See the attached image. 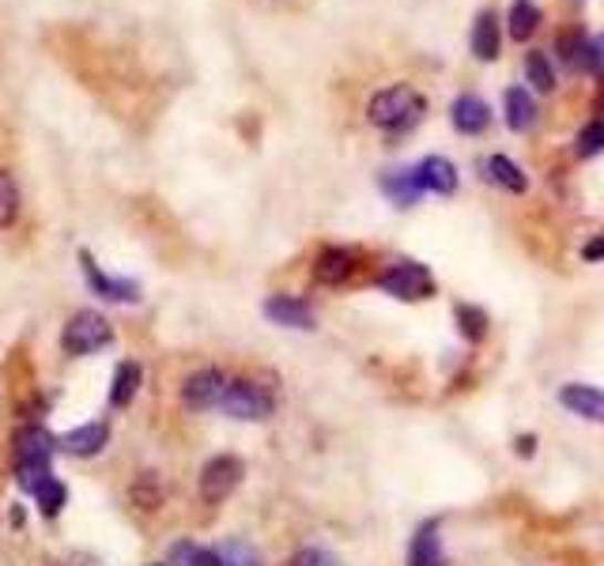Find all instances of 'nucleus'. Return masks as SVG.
<instances>
[{
    "label": "nucleus",
    "mask_w": 604,
    "mask_h": 566,
    "mask_svg": "<svg viewBox=\"0 0 604 566\" xmlns=\"http://www.w3.org/2000/svg\"><path fill=\"white\" fill-rule=\"evenodd\" d=\"M53 453H58V438L45 427H23L15 434V480H20V488L34 491L45 476H53Z\"/></svg>",
    "instance_id": "obj_1"
},
{
    "label": "nucleus",
    "mask_w": 604,
    "mask_h": 566,
    "mask_svg": "<svg viewBox=\"0 0 604 566\" xmlns=\"http://www.w3.org/2000/svg\"><path fill=\"white\" fill-rule=\"evenodd\" d=\"M371 122L386 133H408L412 125L424 117V98L416 95L408 84H397V87H386L371 98Z\"/></svg>",
    "instance_id": "obj_2"
},
{
    "label": "nucleus",
    "mask_w": 604,
    "mask_h": 566,
    "mask_svg": "<svg viewBox=\"0 0 604 566\" xmlns=\"http://www.w3.org/2000/svg\"><path fill=\"white\" fill-rule=\"evenodd\" d=\"M110 340H114V328H110L106 317L95 314V310H80V314H72L65 333H61V348H65L72 359H84V355L103 352Z\"/></svg>",
    "instance_id": "obj_3"
},
{
    "label": "nucleus",
    "mask_w": 604,
    "mask_h": 566,
    "mask_svg": "<svg viewBox=\"0 0 604 566\" xmlns=\"http://www.w3.org/2000/svg\"><path fill=\"white\" fill-rule=\"evenodd\" d=\"M378 287L393 298H405V303H419V298L435 295V276L427 264L419 261H393L386 272L378 276Z\"/></svg>",
    "instance_id": "obj_4"
},
{
    "label": "nucleus",
    "mask_w": 604,
    "mask_h": 566,
    "mask_svg": "<svg viewBox=\"0 0 604 566\" xmlns=\"http://www.w3.org/2000/svg\"><path fill=\"white\" fill-rule=\"evenodd\" d=\"M219 408H223L231 419H246V423H261V419H269L277 412V400H272V392L258 386V381H246L238 378L227 386L223 400H219Z\"/></svg>",
    "instance_id": "obj_5"
},
{
    "label": "nucleus",
    "mask_w": 604,
    "mask_h": 566,
    "mask_svg": "<svg viewBox=\"0 0 604 566\" xmlns=\"http://www.w3.org/2000/svg\"><path fill=\"white\" fill-rule=\"evenodd\" d=\"M242 476H246V464L238 461L235 453H219V458H212L200 469V499H205L208 506H219V502L235 495Z\"/></svg>",
    "instance_id": "obj_6"
},
{
    "label": "nucleus",
    "mask_w": 604,
    "mask_h": 566,
    "mask_svg": "<svg viewBox=\"0 0 604 566\" xmlns=\"http://www.w3.org/2000/svg\"><path fill=\"white\" fill-rule=\"evenodd\" d=\"M227 374L223 370H197V374H189L186 381H181V405L186 408H194V412H205V408H219V400H223V392H227Z\"/></svg>",
    "instance_id": "obj_7"
},
{
    "label": "nucleus",
    "mask_w": 604,
    "mask_h": 566,
    "mask_svg": "<svg viewBox=\"0 0 604 566\" xmlns=\"http://www.w3.org/2000/svg\"><path fill=\"white\" fill-rule=\"evenodd\" d=\"M80 269H84V280L91 283V291H95L98 298H106V303H140V283L106 276L91 253H80Z\"/></svg>",
    "instance_id": "obj_8"
},
{
    "label": "nucleus",
    "mask_w": 604,
    "mask_h": 566,
    "mask_svg": "<svg viewBox=\"0 0 604 566\" xmlns=\"http://www.w3.org/2000/svg\"><path fill=\"white\" fill-rule=\"evenodd\" d=\"M110 442V427L103 419H95V423H80L72 427L58 438V450L61 453H72V458H95V453H103Z\"/></svg>",
    "instance_id": "obj_9"
},
{
    "label": "nucleus",
    "mask_w": 604,
    "mask_h": 566,
    "mask_svg": "<svg viewBox=\"0 0 604 566\" xmlns=\"http://www.w3.org/2000/svg\"><path fill=\"white\" fill-rule=\"evenodd\" d=\"M560 405L579 419L604 423V389H597V386H585V381H566V386L560 389Z\"/></svg>",
    "instance_id": "obj_10"
},
{
    "label": "nucleus",
    "mask_w": 604,
    "mask_h": 566,
    "mask_svg": "<svg viewBox=\"0 0 604 566\" xmlns=\"http://www.w3.org/2000/svg\"><path fill=\"white\" fill-rule=\"evenodd\" d=\"M450 122L461 136H480L491 125V109L480 95H457L450 106Z\"/></svg>",
    "instance_id": "obj_11"
},
{
    "label": "nucleus",
    "mask_w": 604,
    "mask_h": 566,
    "mask_svg": "<svg viewBox=\"0 0 604 566\" xmlns=\"http://www.w3.org/2000/svg\"><path fill=\"white\" fill-rule=\"evenodd\" d=\"M264 317L280 328H314V310L295 295H272L264 298Z\"/></svg>",
    "instance_id": "obj_12"
},
{
    "label": "nucleus",
    "mask_w": 604,
    "mask_h": 566,
    "mask_svg": "<svg viewBox=\"0 0 604 566\" xmlns=\"http://www.w3.org/2000/svg\"><path fill=\"white\" fill-rule=\"evenodd\" d=\"M416 178H419V189L435 197H450L457 189V167L450 159H442V155H427L416 167Z\"/></svg>",
    "instance_id": "obj_13"
},
{
    "label": "nucleus",
    "mask_w": 604,
    "mask_h": 566,
    "mask_svg": "<svg viewBox=\"0 0 604 566\" xmlns=\"http://www.w3.org/2000/svg\"><path fill=\"white\" fill-rule=\"evenodd\" d=\"M355 272V253L341 250V245H329V250L317 253L314 261V280L325 283V287H336V283H347Z\"/></svg>",
    "instance_id": "obj_14"
},
{
    "label": "nucleus",
    "mask_w": 604,
    "mask_h": 566,
    "mask_svg": "<svg viewBox=\"0 0 604 566\" xmlns=\"http://www.w3.org/2000/svg\"><path fill=\"white\" fill-rule=\"evenodd\" d=\"M408 566H446L442 536H438V525L435 522L419 525V533L412 536V544H408Z\"/></svg>",
    "instance_id": "obj_15"
},
{
    "label": "nucleus",
    "mask_w": 604,
    "mask_h": 566,
    "mask_svg": "<svg viewBox=\"0 0 604 566\" xmlns=\"http://www.w3.org/2000/svg\"><path fill=\"white\" fill-rule=\"evenodd\" d=\"M382 193H386L397 208H412L419 200V178H416V167H400V170H386L382 175Z\"/></svg>",
    "instance_id": "obj_16"
},
{
    "label": "nucleus",
    "mask_w": 604,
    "mask_h": 566,
    "mask_svg": "<svg viewBox=\"0 0 604 566\" xmlns=\"http://www.w3.org/2000/svg\"><path fill=\"white\" fill-rule=\"evenodd\" d=\"M140 381H144L140 363L125 359L122 367L114 370V386H110V405H114V408H129L133 397L140 392Z\"/></svg>",
    "instance_id": "obj_17"
},
{
    "label": "nucleus",
    "mask_w": 604,
    "mask_h": 566,
    "mask_svg": "<svg viewBox=\"0 0 604 566\" xmlns=\"http://www.w3.org/2000/svg\"><path fill=\"white\" fill-rule=\"evenodd\" d=\"M472 53L476 61H496L499 57V20L496 12H480L472 23Z\"/></svg>",
    "instance_id": "obj_18"
},
{
    "label": "nucleus",
    "mask_w": 604,
    "mask_h": 566,
    "mask_svg": "<svg viewBox=\"0 0 604 566\" xmlns=\"http://www.w3.org/2000/svg\"><path fill=\"white\" fill-rule=\"evenodd\" d=\"M507 125L514 133H529L537 125V103L525 87H510L507 91Z\"/></svg>",
    "instance_id": "obj_19"
},
{
    "label": "nucleus",
    "mask_w": 604,
    "mask_h": 566,
    "mask_svg": "<svg viewBox=\"0 0 604 566\" xmlns=\"http://www.w3.org/2000/svg\"><path fill=\"white\" fill-rule=\"evenodd\" d=\"M483 170H488V178L507 189V193H525L529 189V178L521 175V167L518 163H510L507 155H491V159L483 163Z\"/></svg>",
    "instance_id": "obj_20"
},
{
    "label": "nucleus",
    "mask_w": 604,
    "mask_h": 566,
    "mask_svg": "<svg viewBox=\"0 0 604 566\" xmlns=\"http://www.w3.org/2000/svg\"><path fill=\"white\" fill-rule=\"evenodd\" d=\"M537 27H540V8L533 0H514V4H510V39L518 42L533 39Z\"/></svg>",
    "instance_id": "obj_21"
},
{
    "label": "nucleus",
    "mask_w": 604,
    "mask_h": 566,
    "mask_svg": "<svg viewBox=\"0 0 604 566\" xmlns=\"http://www.w3.org/2000/svg\"><path fill=\"white\" fill-rule=\"evenodd\" d=\"M34 502H39V510L45 517H58L61 510H65V499H69V491H65V483H61L58 476H45L39 488L31 491Z\"/></svg>",
    "instance_id": "obj_22"
},
{
    "label": "nucleus",
    "mask_w": 604,
    "mask_h": 566,
    "mask_svg": "<svg viewBox=\"0 0 604 566\" xmlns=\"http://www.w3.org/2000/svg\"><path fill=\"white\" fill-rule=\"evenodd\" d=\"M167 566H219V552L216 547H200V544H174L170 547V563Z\"/></svg>",
    "instance_id": "obj_23"
},
{
    "label": "nucleus",
    "mask_w": 604,
    "mask_h": 566,
    "mask_svg": "<svg viewBox=\"0 0 604 566\" xmlns=\"http://www.w3.org/2000/svg\"><path fill=\"white\" fill-rule=\"evenodd\" d=\"M457 328H461V336H465V340L480 344L483 336H488V314H483L480 306H469V303H461V306H457Z\"/></svg>",
    "instance_id": "obj_24"
},
{
    "label": "nucleus",
    "mask_w": 604,
    "mask_h": 566,
    "mask_svg": "<svg viewBox=\"0 0 604 566\" xmlns=\"http://www.w3.org/2000/svg\"><path fill=\"white\" fill-rule=\"evenodd\" d=\"M129 495H133V502L140 510H159L163 506V483H159V476H155V472H140Z\"/></svg>",
    "instance_id": "obj_25"
},
{
    "label": "nucleus",
    "mask_w": 604,
    "mask_h": 566,
    "mask_svg": "<svg viewBox=\"0 0 604 566\" xmlns=\"http://www.w3.org/2000/svg\"><path fill=\"white\" fill-rule=\"evenodd\" d=\"M15 216H20V186L8 170H0V231L12 227Z\"/></svg>",
    "instance_id": "obj_26"
},
{
    "label": "nucleus",
    "mask_w": 604,
    "mask_h": 566,
    "mask_svg": "<svg viewBox=\"0 0 604 566\" xmlns=\"http://www.w3.org/2000/svg\"><path fill=\"white\" fill-rule=\"evenodd\" d=\"M216 552H219V566H261L258 547L246 541H227V544H219Z\"/></svg>",
    "instance_id": "obj_27"
},
{
    "label": "nucleus",
    "mask_w": 604,
    "mask_h": 566,
    "mask_svg": "<svg viewBox=\"0 0 604 566\" xmlns=\"http://www.w3.org/2000/svg\"><path fill=\"white\" fill-rule=\"evenodd\" d=\"M525 76H529V84H533L537 91H544V95L555 87V72H552V61H548L540 50H533V53H529V57H525Z\"/></svg>",
    "instance_id": "obj_28"
},
{
    "label": "nucleus",
    "mask_w": 604,
    "mask_h": 566,
    "mask_svg": "<svg viewBox=\"0 0 604 566\" xmlns=\"http://www.w3.org/2000/svg\"><path fill=\"white\" fill-rule=\"evenodd\" d=\"M574 151L582 155V159H593V155L604 151V122H590L585 129L579 133V140H574Z\"/></svg>",
    "instance_id": "obj_29"
},
{
    "label": "nucleus",
    "mask_w": 604,
    "mask_h": 566,
    "mask_svg": "<svg viewBox=\"0 0 604 566\" xmlns=\"http://www.w3.org/2000/svg\"><path fill=\"white\" fill-rule=\"evenodd\" d=\"M291 566H341V563H336L329 552H322V547H302V552H295Z\"/></svg>",
    "instance_id": "obj_30"
},
{
    "label": "nucleus",
    "mask_w": 604,
    "mask_h": 566,
    "mask_svg": "<svg viewBox=\"0 0 604 566\" xmlns=\"http://www.w3.org/2000/svg\"><path fill=\"white\" fill-rule=\"evenodd\" d=\"M582 258L585 261H604V234H597V239H590L582 245Z\"/></svg>",
    "instance_id": "obj_31"
},
{
    "label": "nucleus",
    "mask_w": 604,
    "mask_h": 566,
    "mask_svg": "<svg viewBox=\"0 0 604 566\" xmlns=\"http://www.w3.org/2000/svg\"><path fill=\"white\" fill-rule=\"evenodd\" d=\"M518 453H525V458H529V453H533V438H518Z\"/></svg>",
    "instance_id": "obj_32"
},
{
    "label": "nucleus",
    "mask_w": 604,
    "mask_h": 566,
    "mask_svg": "<svg viewBox=\"0 0 604 566\" xmlns=\"http://www.w3.org/2000/svg\"><path fill=\"white\" fill-rule=\"evenodd\" d=\"M155 566H167V563H155Z\"/></svg>",
    "instance_id": "obj_33"
}]
</instances>
